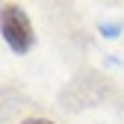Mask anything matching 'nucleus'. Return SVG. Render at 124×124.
I'll list each match as a JSON object with an SVG mask.
<instances>
[{
	"mask_svg": "<svg viewBox=\"0 0 124 124\" xmlns=\"http://www.w3.org/2000/svg\"><path fill=\"white\" fill-rule=\"evenodd\" d=\"M3 39L15 53H27L33 44V24L27 12L15 3H3Z\"/></svg>",
	"mask_w": 124,
	"mask_h": 124,
	"instance_id": "nucleus-1",
	"label": "nucleus"
},
{
	"mask_svg": "<svg viewBox=\"0 0 124 124\" xmlns=\"http://www.w3.org/2000/svg\"><path fill=\"white\" fill-rule=\"evenodd\" d=\"M21 124H53V121H47V118H27V121H21Z\"/></svg>",
	"mask_w": 124,
	"mask_h": 124,
	"instance_id": "nucleus-2",
	"label": "nucleus"
},
{
	"mask_svg": "<svg viewBox=\"0 0 124 124\" xmlns=\"http://www.w3.org/2000/svg\"><path fill=\"white\" fill-rule=\"evenodd\" d=\"M101 30H103V36H115L118 27H115V24H106V27H101Z\"/></svg>",
	"mask_w": 124,
	"mask_h": 124,
	"instance_id": "nucleus-3",
	"label": "nucleus"
}]
</instances>
